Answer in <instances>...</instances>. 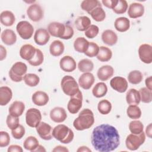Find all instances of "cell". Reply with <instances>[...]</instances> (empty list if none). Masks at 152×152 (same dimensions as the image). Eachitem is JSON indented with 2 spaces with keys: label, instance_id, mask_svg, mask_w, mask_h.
<instances>
[{
  "label": "cell",
  "instance_id": "42",
  "mask_svg": "<svg viewBox=\"0 0 152 152\" xmlns=\"http://www.w3.org/2000/svg\"><path fill=\"white\" fill-rule=\"evenodd\" d=\"M128 116L132 119H139L141 116V110L137 105H129L126 110Z\"/></svg>",
  "mask_w": 152,
  "mask_h": 152
},
{
  "label": "cell",
  "instance_id": "47",
  "mask_svg": "<svg viewBox=\"0 0 152 152\" xmlns=\"http://www.w3.org/2000/svg\"><path fill=\"white\" fill-rule=\"evenodd\" d=\"M99 50V46L94 42H89L88 47L84 54L90 58L97 56Z\"/></svg>",
  "mask_w": 152,
  "mask_h": 152
},
{
  "label": "cell",
  "instance_id": "40",
  "mask_svg": "<svg viewBox=\"0 0 152 152\" xmlns=\"http://www.w3.org/2000/svg\"><path fill=\"white\" fill-rule=\"evenodd\" d=\"M23 80L26 84L29 87H35L40 82V78L35 74H26L23 78Z\"/></svg>",
  "mask_w": 152,
  "mask_h": 152
},
{
  "label": "cell",
  "instance_id": "38",
  "mask_svg": "<svg viewBox=\"0 0 152 152\" xmlns=\"http://www.w3.org/2000/svg\"><path fill=\"white\" fill-rule=\"evenodd\" d=\"M102 6L100 2L97 0H84L81 3V8L88 13L97 7Z\"/></svg>",
  "mask_w": 152,
  "mask_h": 152
},
{
  "label": "cell",
  "instance_id": "18",
  "mask_svg": "<svg viewBox=\"0 0 152 152\" xmlns=\"http://www.w3.org/2000/svg\"><path fill=\"white\" fill-rule=\"evenodd\" d=\"M144 13V7L142 4L134 2L129 5L128 10V15L131 18L141 17Z\"/></svg>",
  "mask_w": 152,
  "mask_h": 152
},
{
  "label": "cell",
  "instance_id": "39",
  "mask_svg": "<svg viewBox=\"0 0 152 152\" xmlns=\"http://www.w3.org/2000/svg\"><path fill=\"white\" fill-rule=\"evenodd\" d=\"M143 79V75L141 71L134 70L131 71L128 75V80L132 84H138Z\"/></svg>",
  "mask_w": 152,
  "mask_h": 152
},
{
  "label": "cell",
  "instance_id": "20",
  "mask_svg": "<svg viewBox=\"0 0 152 152\" xmlns=\"http://www.w3.org/2000/svg\"><path fill=\"white\" fill-rule=\"evenodd\" d=\"M36 49L30 44H26L23 45L20 50V57L27 61L31 60L36 53Z\"/></svg>",
  "mask_w": 152,
  "mask_h": 152
},
{
  "label": "cell",
  "instance_id": "48",
  "mask_svg": "<svg viewBox=\"0 0 152 152\" xmlns=\"http://www.w3.org/2000/svg\"><path fill=\"white\" fill-rule=\"evenodd\" d=\"M6 123L7 126L11 130H13L20 125V120L18 117L13 116L9 114L7 117Z\"/></svg>",
  "mask_w": 152,
  "mask_h": 152
},
{
  "label": "cell",
  "instance_id": "51",
  "mask_svg": "<svg viewBox=\"0 0 152 152\" xmlns=\"http://www.w3.org/2000/svg\"><path fill=\"white\" fill-rule=\"evenodd\" d=\"M10 142V137L7 132H0V147H5L9 145Z\"/></svg>",
  "mask_w": 152,
  "mask_h": 152
},
{
  "label": "cell",
  "instance_id": "56",
  "mask_svg": "<svg viewBox=\"0 0 152 152\" xmlns=\"http://www.w3.org/2000/svg\"><path fill=\"white\" fill-rule=\"evenodd\" d=\"M152 77L151 76H150L148 77H147L146 79H145V86L147 87V88L148 89H149L150 90H152V84H151V82H152Z\"/></svg>",
  "mask_w": 152,
  "mask_h": 152
},
{
  "label": "cell",
  "instance_id": "45",
  "mask_svg": "<svg viewBox=\"0 0 152 152\" xmlns=\"http://www.w3.org/2000/svg\"><path fill=\"white\" fill-rule=\"evenodd\" d=\"M141 101L145 103H149L152 100V93L151 90H150L147 87H142L140 89L139 91Z\"/></svg>",
  "mask_w": 152,
  "mask_h": 152
},
{
  "label": "cell",
  "instance_id": "53",
  "mask_svg": "<svg viewBox=\"0 0 152 152\" xmlns=\"http://www.w3.org/2000/svg\"><path fill=\"white\" fill-rule=\"evenodd\" d=\"M118 0H103L102 1V4L107 8L113 9L114 7L118 4Z\"/></svg>",
  "mask_w": 152,
  "mask_h": 152
},
{
  "label": "cell",
  "instance_id": "43",
  "mask_svg": "<svg viewBox=\"0 0 152 152\" xmlns=\"http://www.w3.org/2000/svg\"><path fill=\"white\" fill-rule=\"evenodd\" d=\"M129 129L132 134H139L143 132L144 125L140 121L134 120L130 122L129 124Z\"/></svg>",
  "mask_w": 152,
  "mask_h": 152
},
{
  "label": "cell",
  "instance_id": "3",
  "mask_svg": "<svg viewBox=\"0 0 152 152\" xmlns=\"http://www.w3.org/2000/svg\"><path fill=\"white\" fill-rule=\"evenodd\" d=\"M52 134L53 138L63 144L71 142L74 137L73 131L64 124H59L56 126L53 129Z\"/></svg>",
  "mask_w": 152,
  "mask_h": 152
},
{
  "label": "cell",
  "instance_id": "58",
  "mask_svg": "<svg viewBox=\"0 0 152 152\" xmlns=\"http://www.w3.org/2000/svg\"><path fill=\"white\" fill-rule=\"evenodd\" d=\"M145 133L146 135L149 137L151 138V124H150L145 129Z\"/></svg>",
  "mask_w": 152,
  "mask_h": 152
},
{
  "label": "cell",
  "instance_id": "52",
  "mask_svg": "<svg viewBox=\"0 0 152 152\" xmlns=\"http://www.w3.org/2000/svg\"><path fill=\"white\" fill-rule=\"evenodd\" d=\"M74 35V30L72 27L69 25H65V30L64 35L61 37L62 39L68 40L70 39Z\"/></svg>",
  "mask_w": 152,
  "mask_h": 152
},
{
  "label": "cell",
  "instance_id": "9",
  "mask_svg": "<svg viewBox=\"0 0 152 152\" xmlns=\"http://www.w3.org/2000/svg\"><path fill=\"white\" fill-rule=\"evenodd\" d=\"M83 104V95L80 90L75 95L71 97L67 105L68 111L72 114H75L78 112Z\"/></svg>",
  "mask_w": 152,
  "mask_h": 152
},
{
  "label": "cell",
  "instance_id": "57",
  "mask_svg": "<svg viewBox=\"0 0 152 152\" xmlns=\"http://www.w3.org/2000/svg\"><path fill=\"white\" fill-rule=\"evenodd\" d=\"M69 151L68 149H67L65 147L61 146V145H58L52 150V151Z\"/></svg>",
  "mask_w": 152,
  "mask_h": 152
},
{
  "label": "cell",
  "instance_id": "54",
  "mask_svg": "<svg viewBox=\"0 0 152 152\" xmlns=\"http://www.w3.org/2000/svg\"><path fill=\"white\" fill-rule=\"evenodd\" d=\"M7 151L8 152H13V151L23 152V150L22 147L18 145H11L8 148Z\"/></svg>",
  "mask_w": 152,
  "mask_h": 152
},
{
  "label": "cell",
  "instance_id": "49",
  "mask_svg": "<svg viewBox=\"0 0 152 152\" xmlns=\"http://www.w3.org/2000/svg\"><path fill=\"white\" fill-rule=\"evenodd\" d=\"M99 27L94 24L90 25V27L85 31V36L89 39H93L96 37L99 33Z\"/></svg>",
  "mask_w": 152,
  "mask_h": 152
},
{
  "label": "cell",
  "instance_id": "21",
  "mask_svg": "<svg viewBox=\"0 0 152 152\" xmlns=\"http://www.w3.org/2000/svg\"><path fill=\"white\" fill-rule=\"evenodd\" d=\"M33 103L39 106L46 105L49 100L48 94L42 91H37L34 93L31 97Z\"/></svg>",
  "mask_w": 152,
  "mask_h": 152
},
{
  "label": "cell",
  "instance_id": "41",
  "mask_svg": "<svg viewBox=\"0 0 152 152\" xmlns=\"http://www.w3.org/2000/svg\"><path fill=\"white\" fill-rule=\"evenodd\" d=\"M97 109L101 114L107 115L112 110V104L107 100H102L98 103Z\"/></svg>",
  "mask_w": 152,
  "mask_h": 152
},
{
  "label": "cell",
  "instance_id": "37",
  "mask_svg": "<svg viewBox=\"0 0 152 152\" xmlns=\"http://www.w3.org/2000/svg\"><path fill=\"white\" fill-rule=\"evenodd\" d=\"M78 68L82 72H90L94 68L93 62L88 59H83L78 64Z\"/></svg>",
  "mask_w": 152,
  "mask_h": 152
},
{
  "label": "cell",
  "instance_id": "5",
  "mask_svg": "<svg viewBox=\"0 0 152 152\" xmlns=\"http://www.w3.org/2000/svg\"><path fill=\"white\" fill-rule=\"evenodd\" d=\"M27 71V66L26 64L22 62H17L12 65L10 69V78L14 82H20L23 80Z\"/></svg>",
  "mask_w": 152,
  "mask_h": 152
},
{
  "label": "cell",
  "instance_id": "10",
  "mask_svg": "<svg viewBox=\"0 0 152 152\" xmlns=\"http://www.w3.org/2000/svg\"><path fill=\"white\" fill-rule=\"evenodd\" d=\"M27 14L32 21L37 22L43 18V11L40 5L37 4H33L27 8Z\"/></svg>",
  "mask_w": 152,
  "mask_h": 152
},
{
  "label": "cell",
  "instance_id": "44",
  "mask_svg": "<svg viewBox=\"0 0 152 152\" xmlns=\"http://www.w3.org/2000/svg\"><path fill=\"white\" fill-rule=\"evenodd\" d=\"M43 60L44 56L43 52L40 49H36L35 55L31 60L28 61V62L30 64V65L33 66H37L40 65L43 63Z\"/></svg>",
  "mask_w": 152,
  "mask_h": 152
},
{
  "label": "cell",
  "instance_id": "16",
  "mask_svg": "<svg viewBox=\"0 0 152 152\" xmlns=\"http://www.w3.org/2000/svg\"><path fill=\"white\" fill-rule=\"evenodd\" d=\"M50 118L52 121L56 123H62L67 118V114L64 108L55 107L50 112Z\"/></svg>",
  "mask_w": 152,
  "mask_h": 152
},
{
  "label": "cell",
  "instance_id": "4",
  "mask_svg": "<svg viewBox=\"0 0 152 152\" xmlns=\"http://www.w3.org/2000/svg\"><path fill=\"white\" fill-rule=\"evenodd\" d=\"M61 87L63 92L70 97L75 95L80 90L76 80L70 75H65L62 78Z\"/></svg>",
  "mask_w": 152,
  "mask_h": 152
},
{
  "label": "cell",
  "instance_id": "15",
  "mask_svg": "<svg viewBox=\"0 0 152 152\" xmlns=\"http://www.w3.org/2000/svg\"><path fill=\"white\" fill-rule=\"evenodd\" d=\"M59 66L62 70L66 72H71L76 69L77 64L74 59L71 56H64L59 62Z\"/></svg>",
  "mask_w": 152,
  "mask_h": 152
},
{
  "label": "cell",
  "instance_id": "23",
  "mask_svg": "<svg viewBox=\"0 0 152 152\" xmlns=\"http://www.w3.org/2000/svg\"><path fill=\"white\" fill-rule=\"evenodd\" d=\"M25 104L21 101H14L9 107V114L15 117L20 116L24 112Z\"/></svg>",
  "mask_w": 152,
  "mask_h": 152
},
{
  "label": "cell",
  "instance_id": "8",
  "mask_svg": "<svg viewBox=\"0 0 152 152\" xmlns=\"http://www.w3.org/2000/svg\"><path fill=\"white\" fill-rule=\"evenodd\" d=\"M16 30L19 36L24 40L30 39L34 32L33 26L27 21H20L17 24Z\"/></svg>",
  "mask_w": 152,
  "mask_h": 152
},
{
  "label": "cell",
  "instance_id": "34",
  "mask_svg": "<svg viewBox=\"0 0 152 152\" xmlns=\"http://www.w3.org/2000/svg\"><path fill=\"white\" fill-rule=\"evenodd\" d=\"M107 91V87L103 82L97 83L92 90L93 95L97 98H100L104 96L106 94Z\"/></svg>",
  "mask_w": 152,
  "mask_h": 152
},
{
  "label": "cell",
  "instance_id": "19",
  "mask_svg": "<svg viewBox=\"0 0 152 152\" xmlns=\"http://www.w3.org/2000/svg\"><path fill=\"white\" fill-rule=\"evenodd\" d=\"M95 81L94 77L91 72H84L78 79L79 86L84 90H88L93 86Z\"/></svg>",
  "mask_w": 152,
  "mask_h": 152
},
{
  "label": "cell",
  "instance_id": "13",
  "mask_svg": "<svg viewBox=\"0 0 152 152\" xmlns=\"http://www.w3.org/2000/svg\"><path fill=\"white\" fill-rule=\"evenodd\" d=\"M111 87L117 92L122 93L128 88V82L126 80L122 77H115L110 81Z\"/></svg>",
  "mask_w": 152,
  "mask_h": 152
},
{
  "label": "cell",
  "instance_id": "24",
  "mask_svg": "<svg viewBox=\"0 0 152 152\" xmlns=\"http://www.w3.org/2000/svg\"><path fill=\"white\" fill-rule=\"evenodd\" d=\"M102 40L104 43L113 46L117 43L118 36L112 30H106L102 34Z\"/></svg>",
  "mask_w": 152,
  "mask_h": 152
},
{
  "label": "cell",
  "instance_id": "35",
  "mask_svg": "<svg viewBox=\"0 0 152 152\" xmlns=\"http://www.w3.org/2000/svg\"><path fill=\"white\" fill-rule=\"evenodd\" d=\"M88 14L91 16L93 19L97 22L103 21L106 18V13L102 6L97 7L91 10Z\"/></svg>",
  "mask_w": 152,
  "mask_h": 152
},
{
  "label": "cell",
  "instance_id": "12",
  "mask_svg": "<svg viewBox=\"0 0 152 152\" xmlns=\"http://www.w3.org/2000/svg\"><path fill=\"white\" fill-rule=\"evenodd\" d=\"M138 55L140 60L147 64L152 62V48L149 44H142L138 48Z\"/></svg>",
  "mask_w": 152,
  "mask_h": 152
},
{
  "label": "cell",
  "instance_id": "22",
  "mask_svg": "<svg viewBox=\"0 0 152 152\" xmlns=\"http://www.w3.org/2000/svg\"><path fill=\"white\" fill-rule=\"evenodd\" d=\"M114 74V69L110 65H103L99 68L97 75L98 78L103 81H107L111 78Z\"/></svg>",
  "mask_w": 152,
  "mask_h": 152
},
{
  "label": "cell",
  "instance_id": "28",
  "mask_svg": "<svg viewBox=\"0 0 152 152\" xmlns=\"http://www.w3.org/2000/svg\"><path fill=\"white\" fill-rule=\"evenodd\" d=\"M0 21L2 25L9 27L12 26L15 21L14 14L10 11H2L0 15Z\"/></svg>",
  "mask_w": 152,
  "mask_h": 152
},
{
  "label": "cell",
  "instance_id": "26",
  "mask_svg": "<svg viewBox=\"0 0 152 152\" xmlns=\"http://www.w3.org/2000/svg\"><path fill=\"white\" fill-rule=\"evenodd\" d=\"M12 92L11 89L7 86L0 87V105L5 106L11 100Z\"/></svg>",
  "mask_w": 152,
  "mask_h": 152
},
{
  "label": "cell",
  "instance_id": "33",
  "mask_svg": "<svg viewBox=\"0 0 152 152\" xmlns=\"http://www.w3.org/2000/svg\"><path fill=\"white\" fill-rule=\"evenodd\" d=\"M112 56V50L107 47L100 46L99 47V50L97 55V58L100 62H107Z\"/></svg>",
  "mask_w": 152,
  "mask_h": 152
},
{
  "label": "cell",
  "instance_id": "55",
  "mask_svg": "<svg viewBox=\"0 0 152 152\" xmlns=\"http://www.w3.org/2000/svg\"><path fill=\"white\" fill-rule=\"evenodd\" d=\"M0 49H1L0 60L2 61L4 59H5V58L7 56V50H6V49L2 45L0 46Z\"/></svg>",
  "mask_w": 152,
  "mask_h": 152
},
{
  "label": "cell",
  "instance_id": "31",
  "mask_svg": "<svg viewBox=\"0 0 152 152\" xmlns=\"http://www.w3.org/2000/svg\"><path fill=\"white\" fill-rule=\"evenodd\" d=\"M89 45V42L83 37H77L74 42L75 50L79 53H85Z\"/></svg>",
  "mask_w": 152,
  "mask_h": 152
},
{
  "label": "cell",
  "instance_id": "25",
  "mask_svg": "<svg viewBox=\"0 0 152 152\" xmlns=\"http://www.w3.org/2000/svg\"><path fill=\"white\" fill-rule=\"evenodd\" d=\"M2 41L7 45H14L17 41V36L15 32L11 29L4 30L1 35Z\"/></svg>",
  "mask_w": 152,
  "mask_h": 152
},
{
  "label": "cell",
  "instance_id": "46",
  "mask_svg": "<svg viewBox=\"0 0 152 152\" xmlns=\"http://www.w3.org/2000/svg\"><path fill=\"white\" fill-rule=\"evenodd\" d=\"M128 7V3L125 0H118V4L112 10L117 14H122L126 11Z\"/></svg>",
  "mask_w": 152,
  "mask_h": 152
},
{
  "label": "cell",
  "instance_id": "59",
  "mask_svg": "<svg viewBox=\"0 0 152 152\" xmlns=\"http://www.w3.org/2000/svg\"><path fill=\"white\" fill-rule=\"evenodd\" d=\"M77 151H91V150L89 149L86 146H81L77 150Z\"/></svg>",
  "mask_w": 152,
  "mask_h": 152
},
{
  "label": "cell",
  "instance_id": "50",
  "mask_svg": "<svg viewBox=\"0 0 152 152\" xmlns=\"http://www.w3.org/2000/svg\"><path fill=\"white\" fill-rule=\"evenodd\" d=\"M25 128L22 125H20L17 128L15 129L11 130V134L12 137L17 140H20L25 134Z\"/></svg>",
  "mask_w": 152,
  "mask_h": 152
},
{
  "label": "cell",
  "instance_id": "7",
  "mask_svg": "<svg viewBox=\"0 0 152 152\" xmlns=\"http://www.w3.org/2000/svg\"><path fill=\"white\" fill-rule=\"evenodd\" d=\"M42 120V115L40 110L36 108H30L26 113V122L28 126L36 128Z\"/></svg>",
  "mask_w": 152,
  "mask_h": 152
},
{
  "label": "cell",
  "instance_id": "14",
  "mask_svg": "<svg viewBox=\"0 0 152 152\" xmlns=\"http://www.w3.org/2000/svg\"><path fill=\"white\" fill-rule=\"evenodd\" d=\"M65 30V25L59 22H52L48 26V31L49 33L56 37L61 39Z\"/></svg>",
  "mask_w": 152,
  "mask_h": 152
},
{
  "label": "cell",
  "instance_id": "2",
  "mask_svg": "<svg viewBox=\"0 0 152 152\" xmlns=\"http://www.w3.org/2000/svg\"><path fill=\"white\" fill-rule=\"evenodd\" d=\"M94 123V117L93 112L89 109H84L74 121L73 126L78 131H83L91 127Z\"/></svg>",
  "mask_w": 152,
  "mask_h": 152
},
{
  "label": "cell",
  "instance_id": "1",
  "mask_svg": "<svg viewBox=\"0 0 152 152\" xmlns=\"http://www.w3.org/2000/svg\"><path fill=\"white\" fill-rule=\"evenodd\" d=\"M91 144L100 152L115 150L120 144V136L118 130L109 124H101L93 130L91 135Z\"/></svg>",
  "mask_w": 152,
  "mask_h": 152
},
{
  "label": "cell",
  "instance_id": "30",
  "mask_svg": "<svg viewBox=\"0 0 152 152\" xmlns=\"http://www.w3.org/2000/svg\"><path fill=\"white\" fill-rule=\"evenodd\" d=\"M65 46L64 43L60 40H56L51 43L49 46L50 53L53 56L61 55L64 51Z\"/></svg>",
  "mask_w": 152,
  "mask_h": 152
},
{
  "label": "cell",
  "instance_id": "27",
  "mask_svg": "<svg viewBox=\"0 0 152 152\" xmlns=\"http://www.w3.org/2000/svg\"><path fill=\"white\" fill-rule=\"evenodd\" d=\"M126 100L129 105H137L141 101L139 91L135 88L129 89L126 95Z\"/></svg>",
  "mask_w": 152,
  "mask_h": 152
},
{
  "label": "cell",
  "instance_id": "36",
  "mask_svg": "<svg viewBox=\"0 0 152 152\" xmlns=\"http://www.w3.org/2000/svg\"><path fill=\"white\" fill-rule=\"evenodd\" d=\"M39 145L38 140L33 136H29L27 137L23 142L24 148L30 151H34Z\"/></svg>",
  "mask_w": 152,
  "mask_h": 152
},
{
  "label": "cell",
  "instance_id": "60",
  "mask_svg": "<svg viewBox=\"0 0 152 152\" xmlns=\"http://www.w3.org/2000/svg\"><path fill=\"white\" fill-rule=\"evenodd\" d=\"M34 151H46V150L44 148V147H43L41 145H39V146Z\"/></svg>",
  "mask_w": 152,
  "mask_h": 152
},
{
  "label": "cell",
  "instance_id": "6",
  "mask_svg": "<svg viewBox=\"0 0 152 152\" xmlns=\"http://www.w3.org/2000/svg\"><path fill=\"white\" fill-rule=\"evenodd\" d=\"M145 140V135L144 132L139 134H129L125 140L126 147L128 149L134 151L137 150Z\"/></svg>",
  "mask_w": 152,
  "mask_h": 152
},
{
  "label": "cell",
  "instance_id": "17",
  "mask_svg": "<svg viewBox=\"0 0 152 152\" xmlns=\"http://www.w3.org/2000/svg\"><path fill=\"white\" fill-rule=\"evenodd\" d=\"M50 39V34L48 31L45 28H40L37 29L34 35V40L35 43L40 46L45 45Z\"/></svg>",
  "mask_w": 152,
  "mask_h": 152
},
{
  "label": "cell",
  "instance_id": "32",
  "mask_svg": "<svg viewBox=\"0 0 152 152\" xmlns=\"http://www.w3.org/2000/svg\"><path fill=\"white\" fill-rule=\"evenodd\" d=\"M75 25L78 30L85 31L91 25V20L87 16H80L75 20Z\"/></svg>",
  "mask_w": 152,
  "mask_h": 152
},
{
  "label": "cell",
  "instance_id": "11",
  "mask_svg": "<svg viewBox=\"0 0 152 152\" xmlns=\"http://www.w3.org/2000/svg\"><path fill=\"white\" fill-rule=\"evenodd\" d=\"M36 131L39 137L44 140H50L53 137L52 127L45 122H40L36 127Z\"/></svg>",
  "mask_w": 152,
  "mask_h": 152
},
{
  "label": "cell",
  "instance_id": "29",
  "mask_svg": "<svg viewBox=\"0 0 152 152\" xmlns=\"http://www.w3.org/2000/svg\"><path fill=\"white\" fill-rule=\"evenodd\" d=\"M115 29L119 32L126 31L130 27V21L126 17L117 18L114 23Z\"/></svg>",
  "mask_w": 152,
  "mask_h": 152
}]
</instances>
